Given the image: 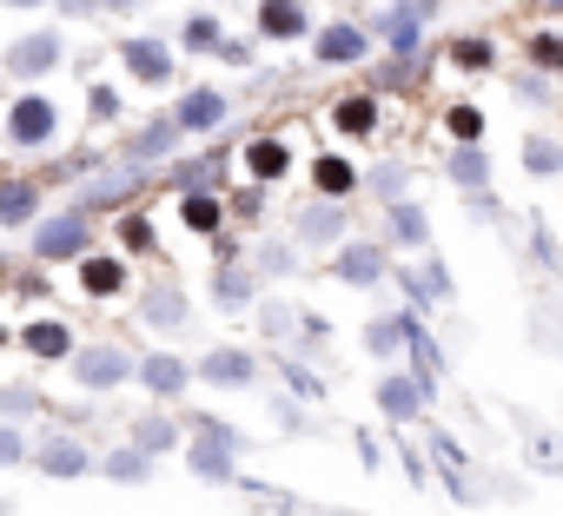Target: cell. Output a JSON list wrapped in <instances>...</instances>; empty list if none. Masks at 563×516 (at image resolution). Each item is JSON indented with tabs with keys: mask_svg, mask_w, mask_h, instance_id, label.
<instances>
[{
	"mask_svg": "<svg viewBox=\"0 0 563 516\" xmlns=\"http://www.w3.org/2000/svg\"><path fill=\"white\" fill-rule=\"evenodd\" d=\"M107 476H126V483H140V476H146V450H113V457H107Z\"/></svg>",
	"mask_w": 563,
	"mask_h": 516,
	"instance_id": "28",
	"label": "cell"
},
{
	"mask_svg": "<svg viewBox=\"0 0 563 516\" xmlns=\"http://www.w3.org/2000/svg\"><path fill=\"white\" fill-rule=\"evenodd\" d=\"M179 133H212L219 120H225V93H212V87H199V93H186L179 100Z\"/></svg>",
	"mask_w": 563,
	"mask_h": 516,
	"instance_id": "6",
	"label": "cell"
},
{
	"mask_svg": "<svg viewBox=\"0 0 563 516\" xmlns=\"http://www.w3.org/2000/svg\"><path fill=\"white\" fill-rule=\"evenodd\" d=\"M146 318H153V325H179V318H186V299H179L173 285H153V292H146Z\"/></svg>",
	"mask_w": 563,
	"mask_h": 516,
	"instance_id": "20",
	"label": "cell"
},
{
	"mask_svg": "<svg viewBox=\"0 0 563 516\" xmlns=\"http://www.w3.org/2000/svg\"><path fill=\"white\" fill-rule=\"evenodd\" d=\"M378 34L411 60V54H418V34H424V8H391V14L378 21Z\"/></svg>",
	"mask_w": 563,
	"mask_h": 516,
	"instance_id": "8",
	"label": "cell"
},
{
	"mask_svg": "<svg viewBox=\"0 0 563 516\" xmlns=\"http://www.w3.org/2000/svg\"><path fill=\"white\" fill-rule=\"evenodd\" d=\"M258 27H265L272 41H299V34H306V8H299V0H265V8H258Z\"/></svg>",
	"mask_w": 563,
	"mask_h": 516,
	"instance_id": "9",
	"label": "cell"
},
{
	"mask_svg": "<svg viewBox=\"0 0 563 516\" xmlns=\"http://www.w3.org/2000/svg\"><path fill=\"white\" fill-rule=\"evenodd\" d=\"M424 397H431V391H424V378H385V384H378V411H385V417H398V424H405V417H418V411H424Z\"/></svg>",
	"mask_w": 563,
	"mask_h": 516,
	"instance_id": "7",
	"label": "cell"
},
{
	"mask_svg": "<svg viewBox=\"0 0 563 516\" xmlns=\"http://www.w3.org/2000/svg\"><path fill=\"white\" fill-rule=\"evenodd\" d=\"M100 8H133V0H100Z\"/></svg>",
	"mask_w": 563,
	"mask_h": 516,
	"instance_id": "41",
	"label": "cell"
},
{
	"mask_svg": "<svg viewBox=\"0 0 563 516\" xmlns=\"http://www.w3.org/2000/svg\"><path fill=\"white\" fill-rule=\"evenodd\" d=\"M93 120H120V93L113 87H93Z\"/></svg>",
	"mask_w": 563,
	"mask_h": 516,
	"instance_id": "33",
	"label": "cell"
},
{
	"mask_svg": "<svg viewBox=\"0 0 563 516\" xmlns=\"http://www.w3.org/2000/svg\"><path fill=\"white\" fill-rule=\"evenodd\" d=\"M530 54H537V60H543V67H563V41H556V34H543V41H537V47H530Z\"/></svg>",
	"mask_w": 563,
	"mask_h": 516,
	"instance_id": "36",
	"label": "cell"
},
{
	"mask_svg": "<svg viewBox=\"0 0 563 516\" xmlns=\"http://www.w3.org/2000/svg\"><path fill=\"white\" fill-rule=\"evenodd\" d=\"M339 279H345V285H378V279H385V245H365V238L345 245V251H339Z\"/></svg>",
	"mask_w": 563,
	"mask_h": 516,
	"instance_id": "5",
	"label": "cell"
},
{
	"mask_svg": "<svg viewBox=\"0 0 563 516\" xmlns=\"http://www.w3.org/2000/svg\"><path fill=\"white\" fill-rule=\"evenodd\" d=\"M550 8H563V0H550Z\"/></svg>",
	"mask_w": 563,
	"mask_h": 516,
	"instance_id": "43",
	"label": "cell"
},
{
	"mask_svg": "<svg viewBox=\"0 0 563 516\" xmlns=\"http://www.w3.org/2000/svg\"><path fill=\"white\" fill-rule=\"evenodd\" d=\"M212 292H219V305H245V299H252L245 272H219V285H212Z\"/></svg>",
	"mask_w": 563,
	"mask_h": 516,
	"instance_id": "31",
	"label": "cell"
},
{
	"mask_svg": "<svg viewBox=\"0 0 563 516\" xmlns=\"http://www.w3.org/2000/svg\"><path fill=\"white\" fill-rule=\"evenodd\" d=\"M372 126H378V106H372V100H345V106H339V133H352V139H365Z\"/></svg>",
	"mask_w": 563,
	"mask_h": 516,
	"instance_id": "22",
	"label": "cell"
},
{
	"mask_svg": "<svg viewBox=\"0 0 563 516\" xmlns=\"http://www.w3.org/2000/svg\"><path fill=\"white\" fill-rule=\"evenodd\" d=\"M74 371H80V384L87 391H113L133 364H126V351H113V345H93V351H80L74 358Z\"/></svg>",
	"mask_w": 563,
	"mask_h": 516,
	"instance_id": "3",
	"label": "cell"
},
{
	"mask_svg": "<svg viewBox=\"0 0 563 516\" xmlns=\"http://www.w3.org/2000/svg\"><path fill=\"white\" fill-rule=\"evenodd\" d=\"M67 14H100V0H60Z\"/></svg>",
	"mask_w": 563,
	"mask_h": 516,
	"instance_id": "40",
	"label": "cell"
},
{
	"mask_svg": "<svg viewBox=\"0 0 563 516\" xmlns=\"http://www.w3.org/2000/svg\"><path fill=\"white\" fill-rule=\"evenodd\" d=\"M365 47H372V41H365L358 27H325V34H319V67H345V60H358Z\"/></svg>",
	"mask_w": 563,
	"mask_h": 516,
	"instance_id": "10",
	"label": "cell"
},
{
	"mask_svg": "<svg viewBox=\"0 0 563 516\" xmlns=\"http://www.w3.org/2000/svg\"><path fill=\"white\" fill-rule=\"evenodd\" d=\"M140 378H146V384H153L159 397H173V391H186V364H179L173 351H153V358L140 364Z\"/></svg>",
	"mask_w": 563,
	"mask_h": 516,
	"instance_id": "13",
	"label": "cell"
},
{
	"mask_svg": "<svg viewBox=\"0 0 563 516\" xmlns=\"http://www.w3.org/2000/svg\"><path fill=\"white\" fill-rule=\"evenodd\" d=\"M80 251H87V225L80 218H54L41 232V258H80Z\"/></svg>",
	"mask_w": 563,
	"mask_h": 516,
	"instance_id": "11",
	"label": "cell"
},
{
	"mask_svg": "<svg viewBox=\"0 0 563 516\" xmlns=\"http://www.w3.org/2000/svg\"><path fill=\"white\" fill-rule=\"evenodd\" d=\"M457 60H464V67H490V47H484V41H464Z\"/></svg>",
	"mask_w": 563,
	"mask_h": 516,
	"instance_id": "37",
	"label": "cell"
},
{
	"mask_svg": "<svg viewBox=\"0 0 563 516\" xmlns=\"http://www.w3.org/2000/svg\"><path fill=\"white\" fill-rule=\"evenodd\" d=\"M378 192H385L391 205H405V172H398V166H385V172H378Z\"/></svg>",
	"mask_w": 563,
	"mask_h": 516,
	"instance_id": "35",
	"label": "cell"
},
{
	"mask_svg": "<svg viewBox=\"0 0 563 516\" xmlns=\"http://www.w3.org/2000/svg\"><path fill=\"white\" fill-rule=\"evenodd\" d=\"M80 285H87L93 299H113V292L126 285V272H120V258H87V272H80Z\"/></svg>",
	"mask_w": 563,
	"mask_h": 516,
	"instance_id": "17",
	"label": "cell"
},
{
	"mask_svg": "<svg viewBox=\"0 0 563 516\" xmlns=\"http://www.w3.org/2000/svg\"><path fill=\"white\" fill-rule=\"evenodd\" d=\"M391 238L398 245H424V212L418 205H391Z\"/></svg>",
	"mask_w": 563,
	"mask_h": 516,
	"instance_id": "24",
	"label": "cell"
},
{
	"mask_svg": "<svg viewBox=\"0 0 563 516\" xmlns=\"http://www.w3.org/2000/svg\"><path fill=\"white\" fill-rule=\"evenodd\" d=\"M186 225H192V232H212V225H219V199L192 192V199H186Z\"/></svg>",
	"mask_w": 563,
	"mask_h": 516,
	"instance_id": "27",
	"label": "cell"
},
{
	"mask_svg": "<svg viewBox=\"0 0 563 516\" xmlns=\"http://www.w3.org/2000/svg\"><path fill=\"white\" fill-rule=\"evenodd\" d=\"M60 54H67V47H60V34H27V41H14V47H8V74H14V80H41V74H54V67H60Z\"/></svg>",
	"mask_w": 563,
	"mask_h": 516,
	"instance_id": "1",
	"label": "cell"
},
{
	"mask_svg": "<svg viewBox=\"0 0 563 516\" xmlns=\"http://www.w3.org/2000/svg\"><path fill=\"white\" fill-rule=\"evenodd\" d=\"M54 120H60V113L27 93V100H14V113H8V139H14V146H41V139H54Z\"/></svg>",
	"mask_w": 563,
	"mask_h": 516,
	"instance_id": "2",
	"label": "cell"
},
{
	"mask_svg": "<svg viewBox=\"0 0 563 516\" xmlns=\"http://www.w3.org/2000/svg\"><path fill=\"white\" fill-rule=\"evenodd\" d=\"M523 166H530L537 179H550V172H563V146L537 133V139H523Z\"/></svg>",
	"mask_w": 563,
	"mask_h": 516,
	"instance_id": "18",
	"label": "cell"
},
{
	"mask_svg": "<svg viewBox=\"0 0 563 516\" xmlns=\"http://www.w3.org/2000/svg\"><path fill=\"white\" fill-rule=\"evenodd\" d=\"M140 450H146V457H153V450H173V424H166V417H146V424H140Z\"/></svg>",
	"mask_w": 563,
	"mask_h": 516,
	"instance_id": "30",
	"label": "cell"
},
{
	"mask_svg": "<svg viewBox=\"0 0 563 516\" xmlns=\"http://www.w3.org/2000/svg\"><path fill=\"white\" fill-rule=\"evenodd\" d=\"M27 351H41V358H67V351H74V338H67V325H60V318H41V325H27Z\"/></svg>",
	"mask_w": 563,
	"mask_h": 516,
	"instance_id": "15",
	"label": "cell"
},
{
	"mask_svg": "<svg viewBox=\"0 0 563 516\" xmlns=\"http://www.w3.org/2000/svg\"><path fill=\"white\" fill-rule=\"evenodd\" d=\"M120 60H126V67H133V80H146V87L173 80V47H166V41H126V47H120Z\"/></svg>",
	"mask_w": 563,
	"mask_h": 516,
	"instance_id": "4",
	"label": "cell"
},
{
	"mask_svg": "<svg viewBox=\"0 0 563 516\" xmlns=\"http://www.w3.org/2000/svg\"><path fill=\"white\" fill-rule=\"evenodd\" d=\"M173 139H179V120H166V126H146L133 153H140V159H153V153H173Z\"/></svg>",
	"mask_w": 563,
	"mask_h": 516,
	"instance_id": "25",
	"label": "cell"
},
{
	"mask_svg": "<svg viewBox=\"0 0 563 516\" xmlns=\"http://www.w3.org/2000/svg\"><path fill=\"white\" fill-rule=\"evenodd\" d=\"M27 212H34V186H27V179H8V192H0V218H8V225H27Z\"/></svg>",
	"mask_w": 563,
	"mask_h": 516,
	"instance_id": "21",
	"label": "cell"
},
{
	"mask_svg": "<svg viewBox=\"0 0 563 516\" xmlns=\"http://www.w3.org/2000/svg\"><path fill=\"white\" fill-rule=\"evenodd\" d=\"M41 470H47V476H80V470H87V450H80L74 437H60V444L41 450Z\"/></svg>",
	"mask_w": 563,
	"mask_h": 516,
	"instance_id": "16",
	"label": "cell"
},
{
	"mask_svg": "<svg viewBox=\"0 0 563 516\" xmlns=\"http://www.w3.org/2000/svg\"><path fill=\"white\" fill-rule=\"evenodd\" d=\"M0 457H8V463H21V457H27V444H21V430H0Z\"/></svg>",
	"mask_w": 563,
	"mask_h": 516,
	"instance_id": "39",
	"label": "cell"
},
{
	"mask_svg": "<svg viewBox=\"0 0 563 516\" xmlns=\"http://www.w3.org/2000/svg\"><path fill=\"white\" fill-rule=\"evenodd\" d=\"M339 225H345V218H339L332 205H325V212H306V225H299V245H332V238H339Z\"/></svg>",
	"mask_w": 563,
	"mask_h": 516,
	"instance_id": "23",
	"label": "cell"
},
{
	"mask_svg": "<svg viewBox=\"0 0 563 516\" xmlns=\"http://www.w3.org/2000/svg\"><path fill=\"white\" fill-rule=\"evenodd\" d=\"M451 133H457V139H477V133H484V120H477L471 106H457V113H451Z\"/></svg>",
	"mask_w": 563,
	"mask_h": 516,
	"instance_id": "34",
	"label": "cell"
},
{
	"mask_svg": "<svg viewBox=\"0 0 563 516\" xmlns=\"http://www.w3.org/2000/svg\"><path fill=\"white\" fill-rule=\"evenodd\" d=\"M319 192H332V199L352 192V166L345 159H319Z\"/></svg>",
	"mask_w": 563,
	"mask_h": 516,
	"instance_id": "26",
	"label": "cell"
},
{
	"mask_svg": "<svg viewBox=\"0 0 563 516\" xmlns=\"http://www.w3.org/2000/svg\"><path fill=\"white\" fill-rule=\"evenodd\" d=\"M192 470H199L206 483H232V450L212 444V437H199V444H192Z\"/></svg>",
	"mask_w": 563,
	"mask_h": 516,
	"instance_id": "14",
	"label": "cell"
},
{
	"mask_svg": "<svg viewBox=\"0 0 563 516\" xmlns=\"http://www.w3.org/2000/svg\"><path fill=\"white\" fill-rule=\"evenodd\" d=\"M212 384H252V351H206V364H199Z\"/></svg>",
	"mask_w": 563,
	"mask_h": 516,
	"instance_id": "12",
	"label": "cell"
},
{
	"mask_svg": "<svg viewBox=\"0 0 563 516\" xmlns=\"http://www.w3.org/2000/svg\"><path fill=\"white\" fill-rule=\"evenodd\" d=\"M206 437H212V444H225V450H239V444H245L232 424H212V417H206Z\"/></svg>",
	"mask_w": 563,
	"mask_h": 516,
	"instance_id": "38",
	"label": "cell"
},
{
	"mask_svg": "<svg viewBox=\"0 0 563 516\" xmlns=\"http://www.w3.org/2000/svg\"><path fill=\"white\" fill-rule=\"evenodd\" d=\"M8 8H41V0H8Z\"/></svg>",
	"mask_w": 563,
	"mask_h": 516,
	"instance_id": "42",
	"label": "cell"
},
{
	"mask_svg": "<svg viewBox=\"0 0 563 516\" xmlns=\"http://www.w3.org/2000/svg\"><path fill=\"white\" fill-rule=\"evenodd\" d=\"M245 166H252V179H278V172H286V146H278V139H252Z\"/></svg>",
	"mask_w": 563,
	"mask_h": 516,
	"instance_id": "19",
	"label": "cell"
},
{
	"mask_svg": "<svg viewBox=\"0 0 563 516\" xmlns=\"http://www.w3.org/2000/svg\"><path fill=\"white\" fill-rule=\"evenodd\" d=\"M186 47H219V21H186Z\"/></svg>",
	"mask_w": 563,
	"mask_h": 516,
	"instance_id": "32",
	"label": "cell"
},
{
	"mask_svg": "<svg viewBox=\"0 0 563 516\" xmlns=\"http://www.w3.org/2000/svg\"><path fill=\"white\" fill-rule=\"evenodd\" d=\"M451 179H457V186H484V153H471V146H464V153L451 159Z\"/></svg>",
	"mask_w": 563,
	"mask_h": 516,
	"instance_id": "29",
	"label": "cell"
}]
</instances>
